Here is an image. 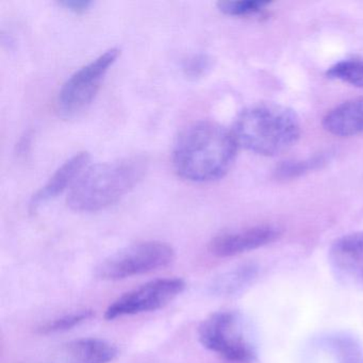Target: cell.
<instances>
[{"mask_svg": "<svg viewBox=\"0 0 363 363\" xmlns=\"http://www.w3.org/2000/svg\"><path fill=\"white\" fill-rule=\"evenodd\" d=\"M237 140L233 131L209 121L194 123L182 131L173 150L178 176L195 184L224 177L235 162Z\"/></svg>", "mask_w": 363, "mask_h": 363, "instance_id": "1", "label": "cell"}, {"mask_svg": "<svg viewBox=\"0 0 363 363\" xmlns=\"http://www.w3.org/2000/svg\"><path fill=\"white\" fill-rule=\"evenodd\" d=\"M144 157L133 156L89 167L73 184L67 205L74 211L96 212L118 203L145 175Z\"/></svg>", "mask_w": 363, "mask_h": 363, "instance_id": "2", "label": "cell"}, {"mask_svg": "<svg viewBox=\"0 0 363 363\" xmlns=\"http://www.w3.org/2000/svg\"><path fill=\"white\" fill-rule=\"evenodd\" d=\"M301 131V121L290 108L259 104L241 112L233 133L245 150L261 156H276L292 147Z\"/></svg>", "mask_w": 363, "mask_h": 363, "instance_id": "3", "label": "cell"}, {"mask_svg": "<svg viewBox=\"0 0 363 363\" xmlns=\"http://www.w3.org/2000/svg\"><path fill=\"white\" fill-rule=\"evenodd\" d=\"M201 345L231 362L250 363L258 354L256 337L247 320L237 311H218L199 327Z\"/></svg>", "mask_w": 363, "mask_h": 363, "instance_id": "4", "label": "cell"}, {"mask_svg": "<svg viewBox=\"0 0 363 363\" xmlns=\"http://www.w3.org/2000/svg\"><path fill=\"white\" fill-rule=\"evenodd\" d=\"M175 259V250L161 241L133 244L105 259L97 267L104 280H122L164 269Z\"/></svg>", "mask_w": 363, "mask_h": 363, "instance_id": "5", "label": "cell"}, {"mask_svg": "<svg viewBox=\"0 0 363 363\" xmlns=\"http://www.w3.org/2000/svg\"><path fill=\"white\" fill-rule=\"evenodd\" d=\"M120 54L118 48H110L69 76L57 97V109L61 116L73 118L91 105Z\"/></svg>", "mask_w": 363, "mask_h": 363, "instance_id": "6", "label": "cell"}, {"mask_svg": "<svg viewBox=\"0 0 363 363\" xmlns=\"http://www.w3.org/2000/svg\"><path fill=\"white\" fill-rule=\"evenodd\" d=\"M186 289V282L182 278H161L133 289L118 297L106 310V320L144 312L156 311L179 296Z\"/></svg>", "mask_w": 363, "mask_h": 363, "instance_id": "7", "label": "cell"}, {"mask_svg": "<svg viewBox=\"0 0 363 363\" xmlns=\"http://www.w3.org/2000/svg\"><path fill=\"white\" fill-rule=\"evenodd\" d=\"M329 264L342 284L363 290V231L335 240L329 250Z\"/></svg>", "mask_w": 363, "mask_h": 363, "instance_id": "8", "label": "cell"}, {"mask_svg": "<svg viewBox=\"0 0 363 363\" xmlns=\"http://www.w3.org/2000/svg\"><path fill=\"white\" fill-rule=\"evenodd\" d=\"M280 235L281 230L274 225L246 227L216 235L210 242L209 250L218 258H228L267 245L276 241Z\"/></svg>", "mask_w": 363, "mask_h": 363, "instance_id": "9", "label": "cell"}, {"mask_svg": "<svg viewBox=\"0 0 363 363\" xmlns=\"http://www.w3.org/2000/svg\"><path fill=\"white\" fill-rule=\"evenodd\" d=\"M90 160V155L86 152H78L69 160L65 161L50 178L48 182L31 197L29 210L35 213L42 205L56 199L69 186L75 184L84 173V169Z\"/></svg>", "mask_w": 363, "mask_h": 363, "instance_id": "10", "label": "cell"}, {"mask_svg": "<svg viewBox=\"0 0 363 363\" xmlns=\"http://www.w3.org/2000/svg\"><path fill=\"white\" fill-rule=\"evenodd\" d=\"M323 127L337 137H354L363 133V96L345 101L327 112L323 118Z\"/></svg>", "mask_w": 363, "mask_h": 363, "instance_id": "11", "label": "cell"}, {"mask_svg": "<svg viewBox=\"0 0 363 363\" xmlns=\"http://www.w3.org/2000/svg\"><path fill=\"white\" fill-rule=\"evenodd\" d=\"M69 363H108L118 356V348L105 340L84 337L67 344Z\"/></svg>", "mask_w": 363, "mask_h": 363, "instance_id": "12", "label": "cell"}, {"mask_svg": "<svg viewBox=\"0 0 363 363\" xmlns=\"http://www.w3.org/2000/svg\"><path fill=\"white\" fill-rule=\"evenodd\" d=\"M255 277V267L252 265H242L214 280L210 290L218 296H229L247 286Z\"/></svg>", "mask_w": 363, "mask_h": 363, "instance_id": "13", "label": "cell"}, {"mask_svg": "<svg viewBox=\"0 0 363 363\" xmlns=\"http://www.w3.org/2000/svg\"><path fill=\"white\" fill-rule=\"evenodd\" d=\"M335 363H363V345L352 335H335L325 342Z\"/></svg>", "mask_w": 363, "mask_h": 363, "instance_id": "14", "label": "cell"}, {"mask_svg": "<svg viewBox=\"0 0 363 363\" xmlns=\"http://www.w3.org/2000/svg\"><path fill=\"white\" fill-rule=\"evenodd\" d=\"M330 79L363 89V60H345L329 67L326 73Z\"/></svg>", "mask_w": 363, "mask_h": 363, "instance_id": "15", "label": "cell"}, {"mask_svg": "<svg viewBox=\"0 0 363 363\" xmlns=\"http://www.w3.org/2000/svg\"><path fill=\"white\" fill-rule=\"evenodd\" d=\"M93 314L94 313L91 310H82V311L65 314V315L60 316V318H54V320L44 323L41 326L38 327L37 333L42 335L65 333V331L73 329L74 327L79 326L82 323L90 320Z\"/></svg>", "mask_w": 363, "mask_h": 363, "instance_id": "16", "label": "cell"}, {"mask_svg": "<svg viewBox=\"0 0 363 363\" xmlns=\"http://www.w3.org/2000/svg\"><path fill=\"white\" fill-rule=\"evenodd\" d=\"M327 158L324 155L314 156L307 160L286 161L281 163L276 169V177L279 179L288 180L299 177L310 171L318 169L326 163Z\"/></svg>", "mask_w": 363, "mask_h": 363, "instance_id": "17", "label": "cell"}, {"mask_svg": "<svg viewBox=\"0 0 363 363\" xmlns=\"http://www.w3.org/2000/svg\"><path fill=\"white\" fill-rule=\"evenodd\" d=\"M267 1L260 0H241V1H220L218 4V10L226 16H250L261 13L269 7Z\"/></svg>", "mask_w": 363, "mask_h": 363, "instance_id": "18", "label": "cell"}, {"mask_svg": "<svg viewBox=\"0 0 363 363\" xmlns=\"http://www.w3.org/2000/svg\"><path fill=\"white\" fill-rule=\"evenodd\" d=\"M210 67V60L207 57L201 55V56H194L186 61L184 65V71L189 76L192 77H199L203 75Z\"/></svg>", "mask_w": 363, "mask_h": 363, "instance_id": "19", "label": "cell"}, {"mask_svg": "<svg viewBox=\"0 0 363 363\" xmlns=\"http://www.w3.org/2000/svg\"><path fill=\"white\" fill-rule=\"evenodd\" d=\"M59 5L62 6L69 11L75 12V13H84V12L90 9L93 3L89 1V0H65V1L59 3Z\"/></svg>", "mask_w": 363, "mask_h": 363, "instance_id": "20", "label": "cell"}]
</instances>
